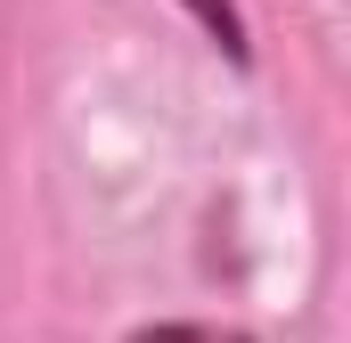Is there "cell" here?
Returning a JSON list of instances; mask_svg holds the SVG:
<instances>
[{"label": "cell", "instance_id": "1", "mask_svg": "<svg viewBox=\"0 0 351 343\" xmlns=\"http://www.w3.org/2000/svg\"><path fill=\"white\" fill-rule=\"evenodd\" d=\"M180 8L213 33V49H221L229 66H245V58H254V41H245V8H237V0H180Z\"/></svg>", "mask_w": 351, "mask_h": 343}, {"label": "cell", "instance_id": "2", "mask_svg": "<svg viewBox=\"0 0 351 343\" xmlns=\"http://www.w3.org/2000/svg\"><path fill=\"white\" fill-rule=\"evenodd\" d=\"M131 343H254L237 327H204V319H164V327H139Z\"/></svg>", "mask_w": 351, "mask_h": 343}]
</instances>
